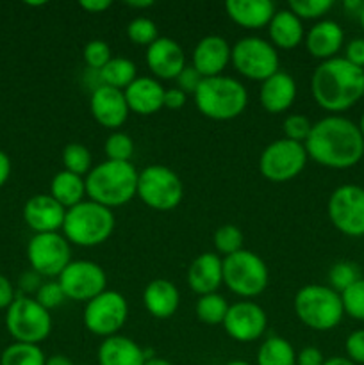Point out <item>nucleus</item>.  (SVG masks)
<instances>
[{
  "label": "nucleus",
  "instance_id": "nucleus-1",
  "mask_svg": "<svg viewBox=\"0 0 364 365\" xmlns=\"http://www.w3.org/2000/svg\"><path fill=\"white\" fill-rule=\"evenodd\" d=\"M303 146L309 159L334 170L355 166L364 155V138L359 125L343 116H327L313 123Z\"/></svg>",
  "mask_w": 364,
  "mask_h": 365
},
{
  "label": "nucleus",
  "instance_id": "nucleus-2",
  "mask_svg": "<svg viewBox=\"0 0 364 365\" xmlns=\"http://www.w3.org/2000/svg\"><path fill=\"white\" fill-rule=\"evenodd\" d=\"M310 91L321 109L343 113L364 96V70L345 57L321 61L310 77Z\"/></svg>",
  "mask_w": 364,
  "mask_h": 365
},
{
  "label": "nucleus",
  "instance_id": "nucleus-3",
  "mask_svg": "<svg viewBox=\"0 0 364 365\" xmlns=\"http://www.w3.org/2000/svg\"><path fill=\"white\" fill-rule=\"evenodd\" d=\"M138 178L132 163L103 160L86 175V196L107 209L121 207L138 196Z\"/></svg>",
  "mask_w": 364,
  "mask_h": 365
},
{
  "label": "nucleus",
  "instance_id": "nucleus-4",
  "mask_svg": "<svg viewBox=\"0 0 364 365\" xmlns=\"http://www.w3.org/2000/svg\"><path fill=\"white\" fill-rule=\"evenodd\" d=\"M248 103L246 88L234 77L218 75L202 78L195 91V106L206 118L231 121L241 116Z\"/></svg>",
  "mask_w": 364,
  "mask_h": 365
},
{
  "label": "nucleus",
  "instance_id": "nucleus-5",
  "mask_svg": "<svg viewBox=\"0 0 364 365\" xmlns=\"http://www.w3.org/2000/svg\"><path fill=\"white\" fill-rule=\"evenodd\" d=\"M114 225L116 221H114L113 210L91 200H84L66 210L61 230L71 245L93 248V246L103 245L113 235Z\"/></svg>",
  "mask_w": 364,
  "mask_h": 365
},
{
  "label": "nucleus",
  "instance_id": "nucleus-6",
  "mask_svg": "<svg viewBox=\"0 0 364 365\" xmlns=\"http://www.w3.org/2000/svg\"><path fill=\"white\" fill-rule=\"evenodd\" d=\"M293 307L300 323L316 331L334 330L345 316L341 294L328 285H305L296 292Z\"/></svg>",
  "mask_w": 364,
  "mask_h": 365
},
{
  "label": "nucleus",
  "instance_id": "nucleus-7",
  "mask_svg": "<svg viewBox=\"0 0 364 365\" xmlns=\"http://www.w3.org/2000/svg\"><path fill=\"white\" fill-rule=\"evenodd\" d=\"M270 282L268 266L257 253L239 250L223 257V284L228 291L241 298H256L263 294Z\"/></svg>",
  "mask_w": 364,
  "mask_h": 365
},
{
  "label": "nucleus",
  "instance_id": "nucleus-8",
  "mask_svg": "<svg viewBox=\"0 0 364 365\" xmlns=\"http://www.w3.org/2000/svg\"><path fill=\"white\" fill-rule=\"evenodd\" d=\"M6 328L16 342L38 346L52 331V316L34 298L16 296L7 309Z\"/></svg>",
  "mask_w": 364,
  "mask_h": 365
},
{
  "label": "nucleus",
  "instance_id": "nucleus-9",
  "mask_svg": "<svg viewBox=\"0 0 364 365\" xmlns=\"http://www.w3.org/2000/svg\"><path fill=\"white\" fill-rule=\"evenodd\" d=\"M138 196L153 210H171L184 198V184L181 177L163 164H152L139 171Z\"/></svg>",
  "mask_w": 364,
  "mask_h": 365
},
{
  "label": "nucleus",
  "instance_id": "nucleus-10",
  "mask_svg": "<svg viewBox=\"0 0 364 365\" xmlns=\"http://www.w3.org/2000/svg\"><path fill=\"white\" fill-rule=\"evenodd\" d=\"M231 63L239 75L264 82L278 71V53L271 43L257 36H246L232 46Z\"/></svg>",
  "mask_w": 364,
  "mask_h": 365
},
{
  "label": "nucleus",
  "instance_id": "nucleus-11",
  "mask_svg": "<svg viewBox=\"0 0 364 365\" xmlns=\"http://www.w3.org/2000/svg\"><path fill=\"white\" fill-rule=\"evenodd\" d=\"M307 159L309 155L303 143L282 138L263 150L259 157V171L270 182H288L302 173Z\"/></svg>",
  "mask_w": 364,
  "mask_h": 365
},
{
  "label": "nucleus",
  "instance_id": "nucleus-12",
  "mask_svg": "<svg viewBox=\"0 0 364 365\" xmlns=\"http://www.w3.org/2000/svg\"><path fill=\"white\" fill-rule=\"evenodd\" d=\"M128 317V303L118 291H103L86 303L84 327L98 337H113L125 327Z\"/></svg>",
  "mask_w": 364,
  "mask_h": 365
},
{
  "label": "nucleus",
  "instance_id": "nucleus-13",
  "mask_svg": "<svg viewBox=\"0 0 364 365\" xmlns=\"http://www.w3.org/2000/svg\"><path fill=\"white\" fill-rule=\"evenodd\" d=\"M327 212L341 234L348 237L364 235V187L355 184L339 185L328 198Z\"/></svg>",
  "mask_w": 364,
  "mask_h": 365
},
{
  "label": "nucleus",
  "instance_id": "nucleus-14",
  "mask_svg": "<svg viewBox=\"0 0 364 365\" xmlns=\"http://www.w3.org/2000/svg\"><path fill=\"white\" fill-rule=\"evenodd\" d=\"M27 259L39 277L57 278L71 262L70 242L63 234H34L27 245Z\"/></svg>",
  "mask_w": 364,
  "mask_h": 365
},
{
  "label": "nucleus",
  "instance_id": "nucleus-15",
  "mask_svg": "<svg viewBox=\"0 0 364 365\" xmlns=\"http://www.w3.org/2000/svg\"><path fill=\"white\" fill-rule=\"evenodd\" d=\"M64 296L71 302H91L106 291V271L91 260H71L57 277Z\"/></svg>",
  "mask_w": 364,
  "mask_h": 365
},
{
  "label": "nucleus",
  "instance_id": "nucleus-16",
  "mask_svg": "<svg viewBox=\"0 0 364 365\" xmlns=\"http://www.w3.org/2000/svg\"><path fill=\"white\" fill-rule=\"evenodd\" d=\"M223 328L231 339L238 342H253L264 335L268 328V316L253 302H238L228 307Z\"/></svg>",
  "mask_w": 364,
  "mask_h": 365
},
{
  "label": "nucleus",
  "instance_id": "nucleus-17",
  "mask_svg": "<svg viewBox=\"0 0 364 365\" xmlns=\"http://www.w3.org/2000/svg\"><path fill=\"white\" fill-rule=\"evenodd\" d=\"M89 110L96 123L106 128H120L131 114L123 91L109 86H98L93 89Z\"/></svg>",
  "mask_w": 364,
  "mask_h": 365
},
{
  "label": "nucleus",
  "instance_id": "nucleus-18",
  "mask_svg": "<svg viewBox=\"0 0 364 365\" xmlns=\"http://www.w3.org/2000/svg\"><path fill=\"white\" fill-rule=\"evenodd\" d=\"M66 209L50 195H36L24 205V220L34 234H52L63 228Z\"/></svg>",
  "mask_w": 364,
  "mask_h": 365
},
{
  "label": "nucleus",
  "instance_id": "nucleus-19",
  "mask_svg": "<svg viewBox=\"0 0 364 365\" xmlns=\"http://www.w3.org/2000/svg\"><path fill=\"white\" fill-rule=\"evenodd\" d=\"M232 46L221 36L211 34L200 39L193 50L191 66L202 75V78L223 75V70L231 63Z\"/></svg>",
  "mask_w": 364,
  "mask_h": 365
},
{
  "label": "nucleus",
  "instance_id": "nucleus-20",
  "mask_svg": "<svg viewBox=\"0 0 364 365\" xmlns=\"http://www.w3.org/2000/svg\"><path fill=\"white\" fill-rule=\"evenodd\" d=\"M146 66L157 78L175 81L186 68V53L175 39L157 38L146 48Z\"/></svg>",
  "mask_w": 364,
  "mask_h": 365
},
{
  "label": "nucleus",
  "instance_id": "nucleus-21",
  "mask_svg": "<svg viewBox=\"0 0 364 365\" xmlns=\"http://www.w3.org/2000/svg\"><path fill=\"white\" fill-rule=\"evenodd\" d=\"M223 284V259L216 253H202L188 269V285L198 296L213 294Z\"/></svg>",
  "mask_w": 364,
  "mask_h": 365
},
{
  "label": "nucleus",
  "instance_id": "nucleus-22",
  "mask_svg": "<svg viewBox=\"0 0 364 365\" xmlns=\"http://www.w3.org/2000/svg\"><path fill=\"white\" fill-rule=\"evenodd\" d=\"M164 91L159 81L153 77H138L123 91L131 113L150 116L164 107Z\"/></svg>",
  "mask_w": 364,
  "mask_h": 365
},
{
  "label": "nucleus",
  "instance_id": "nucleus-23",
  "mask_svg": "<svg viewBox=\"0 0 364 365\" xmlns=\"http://www.w3.org/2000/svg\"><path fill=\"white\" fill-rule=\"evenodd\" d=\"M296 98V82L285 71L278 70L264 82H261L259 102L264 110L280 114L293 106Z\"/></svg>",
  "mask_w": 364,
  "mask_h": 365
},
{
  "label": "nucleus",
  "instance_id": "nucleus-24",
  "mask_svg": "<svg viewBox=\"0 0 364 365\" xmlns=\"http://www.w3.org/2000/svg\"><path fill=\"white\" fill-rule=\"evenodd\" d=\"M345 41L341 25L334 20H320L305 34V48L313 57L327 61L335 57Z\"/></svg>",
  "mask_w": 364,
  "mask_h": 365
},
{
  "label": "nucleus",
  "instance_id": "nucleus-25",
  "mask_svg": "<svg viewBox=\"0 0 364 365\" xmlns=\"http://www.w3.org/2000/svg\"><path fill=\"white\" fill-rule=\"evenodd\" d=\"M146 312L156 319H170L181 305V292L177 285L164 278L152 280L143 291Z\"/></svg>",
  "mask_w": 364,
  "mask_h": 365
},
{
  "label": "nucleus",
  "instance_id": "nucleus-26",
  "mask_svg": "<svg viewBox=\"0 0 364 365\" xmlns=\"http://www.w3.org/2000/svg\"><path fill=\"white\" fill-rule=\"evenodd\" d=\"M225 11L239 27L263 29L270 25L277 7L271 0H227Z\"/></svg>",
  "mask_w": 364,
  "mask_h": 365
},
{
  "label": "nucleus",
  "instance_id": "nucleus-27",
  "mask_svg": "<svg viewBox=\"0 0 364 365\" xmlns=\"http://www.w3.org/2000/svg\"><path fill=\"white\" fill-rule=\"evenodd\" d=\"M145 349L132 339L113 335L98 348V365H145Z\"/></svg>",
  "mask_w": 364,
  "mask_h": 365
},
{
  "label": "nucleus",
  "instance_id": "nucleus-28",
  "mask_svg": "<svg viewBox=\"0 0 364 365\" xmlns=\"http://www.w3.org/2000/svg\"><path fill=\"white\" fill-rule=\"evenodd\" d=\"M268 34H270L271 45L282 50L296 48L305 38L302 20L289 9H278L273 14L268 25Z\"/></svg>",
  "mask_w": 364,
  "mask_h": 365
},
{
  "label": "nucleus",
  "instance_id": "nucleus-29",
  "mask_svg": "<svg viewBox=\"0 0 364 365\" xmlns=\"http://www.w3.org/2000/svg\"><path fill=\"white\" fill-rule=\"evenodd\" d=\"M50 196L59 202L64 209L79 205L84 202L86 196V178L70 171H59L50 182Z\"/></svg>",
  "mask_w": 364,
  "mask_h": 365
},
{
  "label": "nucleus",
  "instance_id": "nucleus-30",
  "mask_svg": "<svg viewBox=\"0 0 364 365\" xmlns=\"http://www.w3.org/2000/svg\"><path fill=\"white\" fill-rule=\"evenodd\" d=\"M100 84L125 91L136 81V64L127 57H113L102 70L98 71Z\"/></svg>",
  "mask_w": 364,
  "mask_h": 365
},
{
  "label": "nucleus",
  "instance_id": "nucleus-31",
  "mask_svg": "<svg viewBox=\"0 0 364 365\" xmlns=\"http://www.w3.org/2000/svg\"><path fill=\"white\" fill-rule=\"evenodd\" d=\"M257 365H296V353L284 337H268L257 351Z\"/></svg>",
  "mask_w": 364,
  "mask_h": 365
},
{
  "label": "nucleus",
  "instance_id": "nucleus-32",
  "mask_svg": "<svg viewBox=\"0 0 364 365\" xmlns=\"http://www.w3.org/2000/svg\"><path fill=\"white\" fill-rule=\"evenodd\" d=\"M46 356L36 344L14 342L4 349L0 365H45Z\"/></svg>",
  "mask_w": 364,
  "mask_h": 365
},
{
  "label": "nucleus",
  "instance_id": "nucleus-33",
  "mask_svg": "<svg viewBox=\"0 0 364 365\" xmlns=\"http://www.w3.org/2000/svg\"><path fill=\"white\" fill-rule=\"evenodd\" d=\"M228 303L225 302L223 296H220L218 292L213 294L200 296L198 302H196L195 312L196 317L202 321L203 324H223L225 316H227Z\"/></svg>",
  "mask_w": 364,
  "mask_h": 365
},
{
  "label": "nucleus",
  "instance_id": "nucleus-34",
  "mask_svg": "<svg viewBox=\"0 0 364 365\" xmlns=\"http://www.w3.org/2000/svg\"><path fill=\"white\" fill-rule=\"evenodd\" d=\"M63 166L70 173L84 177L91 171V153L81 143H70L63 148Z\"/></svg>",
  "mask_w": 364,
  "mask_h": 365
},
{
  "label": "nucleus",
  "instance_id": "nucleus-35",
  "mask_svg": "<svg viewBox=\"0 0 364 365\" xmlns=\"http://www.w3.org/2000/svg\"><path fill=\"white\" fill-rule=\"evenodd\" d=\"M107 160H116V163H131V157L134 153V141L131 135L125 132H113L106 139L103 145Z\"/></svg>",
  "mask_w": 364,
  "mask_h": 365
},
{
  "label": "nucleus",
  "instance_id": "nucleus-36",
  "mask_svg": "<svg viewBox=\"0 0 364 365\" xmlns=\"http://www.w3.org/2000/svg\"><path fill=\"white\" fill-rule=\"evenodd\" d=\"M127 36L134 45L148 48L159 38V32H157V25L150 18L138 16L127 25Z\"/></svg>",
  "mask_w": 364,
  "mask_h": 365
},
{
  "label": "nucleus",
  "instance_id": "nucleus-37",
  "mask_svg": "<svg viewBox=\"0 0 364 365\" xmlns=\"http://www.w3.org/2000/svg\"><path fill=\"white\" fill-rule=\"evenodd\" d=\"M357 280H360L359 267L352 262H335L334 266L328 271V282H330V287L335 292L341 294L343 291L350 287V285L355 284Z\"/></svg>",
  "mask_w": 364,
  "mask_h": 365
},
{
  "label": "nucleus",
  "instance_id": "nucleus-38",
  "mask_svg": "<svg viewBox=\"0 0 364 365\" xmlns=\"http://www.w3.org/2000/svg\"><path fill=\"white\" fill-rule=\"evenodd\" d=\"M343 310L352 319L364 321V278L341 292Z\"/></svg>",
  "mask_w": 364,
  "mask_h": 365
},
{
  "label": "nucleus",
  "instance_id": "nucleus-39",
  "mask_svg": "<svg viewBox=\"0 0 364 365\" xmlns=\"http://www.w3.org/2000/svg\"><path fill=\"white\" fill-rule=\"evenodd\" d=\"M214 246L223 257L243 250V234L236 225H223L214 234Z\"/></svg>",
  "mask_w": 364,
  "mask_h": 365
},
{
  "label": "nucleus",
  "instance_id": "nucleus-40",
  "mask_svg": "<svg viewBox=\"0 0 364 365\" xmlns=\"http://www.w3.org/2000/svg\"><path fill=\"white\" fill-rule=\"evenodd\" d=\"M332 0H291L288 9L300 20H318L332 9Z\"/></svg>",
  "mask_w": 364,
  "mask_h": 365
},
{
  "label": "nucleus",
  "instance_id": "nucleus-41",
  "mask_svg": "<svg viewBox=\"0 0 364 365\" xmlns=\"http://www.w3.org/2000/svg\"><path fill=\"white\" fill-rule=\"evenodd\" d=\"M84 63L86 66L91 71H100L111 59H113V53H111L109 45L102 39H93L88 45L84 46Z\"/></svg>",
  "mask_w": 364,
  "mask_h": 365
},
{
  "label": "nucleus",
  "instance_id": "nucleus-42",
  "mask_svg": "<svg viewBox=\"0 0 364 365\" xmlns=\"http://www.w3.org/2000/svg\"><path fill=\"white\" fill-rule=\"evenodd\" d=\"M282 128H284L285 139L296 143H305L310 134V128H313V123L303 114H291V116H288L284 120Z\"/></svg>",
  "mask_w": 364,
  "mask_h": 365
},
{
  "label": "nucleus",
  "instance_id": "nucleus-43",
  "mask_svg": "<svg viewBox=\"0 0 364 365\" xmlns=\"http://www.w3.org/2000/svg\"><path fill=\"white\" fill-rule=\"evenodd\" d=\"M34 299L43 307V309H46L50 312L52 309H57V307L66 299V296H64L59 282L49 280V282H43V284L39 285Z\"/></svg>",
  "mask_w": 364,
  "mask_h": 365
},
{
  "label": "nucleus",
  "instance_id": "nucleus-44",
  "mask_svg": "<svg viewBox=\"0 0 364 365\" xmlns=\"http://www.w3.org/2000/svg\"><path fill=\"white\" fill-rule=\"evenodd\" d=\"M346 356L353 364H364V330H355L345 342Z\"/></svg>",
  "mask_w": 364,
  "mask_h": 365
},
{
  "label": "nucleus",
  "instance_id": "nucleus-45",
  "mask_svg": "<svg viewBox=\"0 0 364 365\" xmlns=\"http://www.w3.org/2000/svg\"><path fill=\"white\" fill-rule=\"evenodd\" d=\"M175 81H177V88L181 89V91H184L186 95H188V93H193V95H195L196 88H198L200 82H202V75H200L193 66H186Z\"/></svg>",
  "mask_w": 364,
  "mask_h": 365
},
{
  "label": "nucleus",
  "instance_id": "nucleus-46",
  "mask_svg": "<svg viewBox=\"0 0 364 365\" xmlns=\"http://www.w3.org/2000/svg\"><path fill=\"white\" fill-rule=\"evenodd\" d=\"M345 59L364 70V38H355L346 45Z\"/></svg>",
  "mask_w": 364,
  "mask_h": 365
},
{
  "label": "nucleus",
  "instance_id": "nucleus-47",
  "mask_svg": "<svg viewBox=\"0 0 364 365\" xmlns=\"http://www.w3.org/2000/svg\"><path fill=\"white\" fill-rule=\"evenodd\" d=\"M323 353L314 346H307L296 355V365H323Z\"/></svg>",
  "mask_w": 364,
  "mask_h": 365
},
{
  "label": "nucleus",
  "instance_id": "nucleus-48",
  "mask_svg": "<svg viewBox=\"0 0 364 365\" xmlns=\"http://www.w3.org/2000/svg\"><path fill=\"white\" fill-rule=\"evenodd\" d=\"M186 106V93L178 88H170L164 91V107L171 110L182 109Z\"/></svg>",
  "mask_w": 364,
  "mask_h": 365
},
{
  "label": "nucleus",
  "instance_id": "nucleus-49",
  "mask_svg": "<svg viewBox=\"0 0 364 365\" xmlns=\"http://www.w3.org/2000/svg\"><path fill=\"white\" fill-rule=\"evenodd\" d=\"M14 299L16 296H14L13 285L4 274H0V309H9Z\"/></svg>",
  "mask_w": 364,
  "mask_h": 365
},
{
  "label": "nucleus",
  "instance_id": "nucleus-50",
  "mask_svg": "<svg viewBox=\"0 0 364 365\" xmlns=\"http://www.w3.org/2000/svg\"><path fill=\"white\" fill-rule=\"evenodd\" d=\"M79 6H81L84 11H88V13L98 14V13H103L106 9H109L111 2L109 0H81Z\"/></svg>",
  "mask_w": 364,
  "mask_h": 365
},
{
  "label": "nucleus",
  "instance_id": "nucleus-51",
  "mask_svg": "<svg viewBox=\"0 0 364 365\" xmlns=\"http://www.w3.org/2000/svg\"><path fill=\"white\" fill-rule=\"evenodd\" d=\"M20 285H21V289H24V291H27V292L36 291V292H38L39 285H41V282H39V274L34 273V271L24 274V277H21V280H20Z\"/></svg>",
  "mask_w": 364,
  "mask_h": 365
},
{
  "label": "nucleus",
  "instance_id": "nucleus-52",
  "mask_svg": "<svg viewBox=\"0 0 364 365\" xmlns=\"http://www.w3.org/2000/svg\"><path fill=\"white\" fill-rule=\"evenodd\" d=\"M9 175H11V160L9 157H7V153H4L2 150H0V187L6 184Z\"/></svg>",
  "mask_w": 364,
  "mask_h": 365
},
{
  "label": "nucleus",
  "instance_id": "nucleus-53",
  "mask_svg": "<svg viewBox=\"0 0 364 365\" xmlns=\"http://www.w3.org/2000/svg\"><path fill=\"white\" fill-rule=\"evenodd\" d=\"M345 9L350 11V13H355V14H360V11L364 9V2L363 0H345Z\"/></svg>",
  "mask_w": 364,
  "mask_h": 365
},
{
  "label": "nucleus",
  "instance_id": "nucleus-54",
  "mask_svg": "<svg viewBox=\"0 0 364 365\" xmlns=\"http://www.w3.org/2000/svg\"><path fill=\"white\" fill-rule=\"evenodd\" d=\"M45 365H74V362L64 355H52L46 359Z\"/></svg>",
  "mask_w": 364,
  "mask_h": 365
},
{
  "label": "nucleus",
  "instance_id": "nucleus-55",
  "mask_svg": "<svg viewBox=\"0 0 364 365\" xmlns=\"http://www.w3.org/2000/svg\"><path fill=\"white\" fill-rule=\"evenodd\" d=\"M323 365H355L348 356H330L323 362Z\"/></svg>",
  "mask_w": 364,
  "mask_h": 365
},
{
  "label": "nucleus",
  "instance_id": "nucleus-56",
  "mask_svg": "<svg viewBox=\"0 0 364 365\" xmlns=\"http://www.w3.org/2000/svg\"><path fill=\"white\" fill-rule=\"evenodd\" d=\"M128 7H134V9H146V7L153 6V0H128L127 2Z\"/></svg>",
  "mask_w": 364,
  "mask_h": 365
},
{
  "label": "nucleus",
  "instance_id": "nucleus-57",
  "mask_svg": "<svg viewBox=\"0 0 364 365\" xmlns=\"http://www.w3.org/2000/svg\"><path fill=\"white\" fill-rule=\"evenodd\" d=\"M145 365H173V364L168 362V360H164V359H161V356H152V359L146 360Z\"/></svg>",
  "mask_w": 364,
  "mask_h": 365
},
{
  "label": "nucleus",
  "instance_id": "nucleus-58",
  "mask_svg": "<svg viewBox=\"0 0 364 365\" xmlns=\"http://www.w3.org/2000/svg\"><path fill=\"white\" fill-rule=\"evenodd\" d=\"M225 365H250V364L245 362V360H232V362H228Z\"/></svg>",
  "mask_w": 364,
  "mask_h": 365
},
{
  "label": "nucleus",
  "instance_id": "nucleus-59",
  "mask_svg": "<svg viewBox=\"0 0 364 365\" xmlns=\"http://www.w3.org/2000/svg\"><path fill=\"white\" fill-rule=\"evenodd\" d=\"M359 130H360V134H363V138H364V114H363V116H360V123H359Z\"/></svg>",
  "mask_w": 364,
  "mask_h": 365
},
{
  "label": "nucleus",
  "instance_id": "nucleus-60",
  "mask_svg": "<svg viewBox=\"0 0 364 365\" xmlns=\"http://www.w3.org/2000/svg\"><path fill=\"white\" fill-rule=\"evenodd\" d=\"M359 20H360V25H363V29H364V9L360 11V14H359Z\"/></svg>",
  "mask_w": 364,
  "mask_h": 365
}]
</instances>
